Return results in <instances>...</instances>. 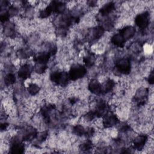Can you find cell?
I'll use <instances>...</instances> for the list:
<instances>
[{"label":"cell","mask_w":154,"mask_h":154,"mask_svg":"<svg viewBox=\"0 0 154 154\" xmlns=\"http://www.w3.org/2000/svg\"><path fill=\"white\" fill-rule=\"evenodd\" d=\"M68 74L70 79L73 81L78 80L84 77L86 74V69L81 64H73L70 67Z\"/></svg>","instance_id":"cell-1"},{"label":"cell","mask_w":154,"mask_h":154,"mask_svg":"<svg viewBox=\"0 0 154 154\" xmlns=\"http://www.w3.org/2000/svg\"><path fill=\"white\" fill-rule=\"evenodd\" d=\"M131 62L128 58H122L116 63V70L122 74H128L131 71Z\"/></svg>","instance_id":"cell-2"},{"label":"cell","mask_w":154,"mask_h":154,"mask_svg":"<svg viewBox=\"0 0 154 154\" xmlns=\"http://www.w3.org/2000/svg\"><path fill=\"white\" fill-rule=\"evenodd\" d=\"M136 25L141 29L146 28L150 22V15L148 12L145 11L138 14L135 19Z\"/></svg>","instance_id":"cell-3"},{"label":"cell","mask_w":154,"mask_h":154,"mask_svg":"<svg viewBox=\"0 0 154 154\" xmlns=\"http://www.w3.org/2000/svg\"><path fill=\"white\" fill-rule=\"evenodd\" d=\"M102 120L103 127L106 129L111 128L115 125H117L119 122L118 117L116 114H106L103 116Z\"/></svg>","instance_id":"cell-4"},{"label":"cell","mask_w":154,"mask_h":154,"mask_svg":"<svg viewBox=\"0 0 154 154\" xmlns=\"http://www.w3.org/2000/svg\"><path fill=\"white\" fill-rule=\"evenodd\" d=\"M3 32L6 37L11 39H14L16 38L17 31L14 23L11 22H7L5 23L3 29Z\"/></svg>","instance_id":"cell-5"},{"label":"cell","mask_w":154,"mask_h":154,"mask_svg":"<svg viewBox=\"0 0 154 154\" xmlns=\"http://www.w3.org/2000/svg\"><path fill=\"white\" fill-rule=\"evenodd\" d=\"M148 141L147 137L145 134H140L135 137L133 140L134 149L136 150H142Z\"/></svg>","instance_id":"cell-6"},{"label":"cell","mask_w":154,"mask_h":154,"mask_svg":"<svg viewBox=\"0 0 154 154\" xmlns=\"http://www.w3.org/2000/svg\"><path fill=\"white\" fill-rule=\"evenodd\" d=\"M31 68L27 63L22 64L17 70L18 77L23 80H26L31 76Z\"/></svg>","instance_id":"cell-7"},{"label":"cell","mask_w":154,"mask_h":154,"mask_svg":"<svg viewBox=\"0 0 154 154\" xmlns=\"http://www.w3.org/2000/svg\"><path fill=\"white\" fill-rule=\"evenodd\" d=\"M119 33L127 41L134 36L135 34V28L131 25H126L120 29Z\"/></svg>","instance_id":"cell-8"},{"label":"cell","mask_w":154,"mask_h":154,"mask_svg":"<svg viewBox=\"0 0 154 154\" xmlns=\"http://www.w3.org/2000/svg\"><path fill=\"white\" fill-rule=\"evenodd\" d=\"M88 89L93 94H100L102 93V84L99 80L93 79L90 82H89L88 85Z\"/></svg>","instance_id":"cell-9"},{"label":"cell","mask_w":154,"mask_h":154,"mask_svg":"<svg viewBox=\"0 0 154 154\" xmlns=\"http://www.w3.org/2000/svg\"><path fill=\"white\" fill-rule=\"evenodd\" d=\"M115 4L112 2H109L102 5V7L100 8L99 13L101 16L106 17L111 14L115 10Z\"/></svg>","instance_id":"cell-10"},{"label":"cell","mask_w":154,"mask_h":154,"mask_svg":"<svg viewBox=\"0 0 154 154\" xmlns=\"http://www.w3.org/2000/svg\"><path fill=\"white\" fill-rule=\"evenodd\" d=\"M51 54L47 52V51H43L42 52L38 53L34 58V60L35 63H42V64H46L50 58H51Z\"/></svg>","instance_id":"cell-11"},{"label":"cell","mask_w":154,"mask_h":154,"mask_svg":"<svg viewBox=\"0 0 154 154\" xmlns=\"http://www.w3.org/2000/svg\"><path fill=\"white\" fill-rule=\"evenodd\" d=\"M102 92L105 93L111 91L115 87V82L110 78L106 79L102 83Z\"/></svg>","instance_id":"cell-12"},{"label":"cell","mask_w":154,"mask_h":154,"mask_svg":"<svg viewBox=\"0 0 154 154\" xmlns=\"http://www.w3.org/2000/svg\"><path fill=\"white\" fill-rule=\"evenodd\" d=\"M111 42L115 46L122 48L125 45L126 40L123 37V36L120 33H117L114 34L111 38Z\"/></svg>","instance_id":"cell-13"},{"label":"cell","mask_w":154,"mask_h":154,"mask_svg":"<svg viewBox=\"0 0 154 154\" xmlns=\"http://www.w3.org/2000/svg\"><path fill=\"white\" fill-rule=\"evenodd\" d=\"M26 90L30 95L35 96L40 91V88L37 83L34 82H31L28 84L26 87Z\"/></svg>","instance_id":"cell-14"},{"label":"cell","mask_w":154,"mask_h":154,"mask_svg":"<svg viewBox=\"0 0 154 154\" xmlns=\"http://www.w3.org/2000/svg\"><path fill=\"white\" fill-rule=\"evenodd\" d=\"M86 129L82 124H77L72 128V133L74 135L77 137H82L85 135Z\"/></svg>","instance_id":"cell-15"},{"label":"cell","mask_w":154,"mask_h":154,"mask_svg":"<svg viewBox=\"0 0 154 154\" xmlns=\"http://www.w3.org/2000/svg\"><path fill=\"white\" fill-rule=\"evenodd\" d=\"M16 54L19 58L25 60L31 56L32 51L29 49L21 48L17 51Z\"/></svg>","instance_id":"cell-16"},{"label":"cell","mask_w":154,"mask_h":154,"mask_svg":"<svg viewBox=\"0 0 154 154\" xmlns=\"http://www.w3.org/2000/svg\"><path fill=\"white\" fill-rule=\"evenodd\" d=\"M16 81V76L14 73H7L4 79V84L6 85L7 86H10L13 85V84L15 83Z\"/></svg>","instance_id":"cell-17"},{"label":"cell","mask_w":154,"mask_h":154,"mask_svg":"<svg viewBox=\"0 0 154 154\" xmlns=\"http://www.w3.org/2000/svg\"><path fill=\"white\" fill-rule=\"evenodd\" d=\"M79 148L81 150L84 152H87L91 150L93 148V143L91 141L88 140L82 141L79 146Z\"/></svg>","instance_id":"cell-18"},{"label":"cell","mask_w":154,"mask_h":154,"mask_svg":"<svg viewBox=\"0 0 154 154\" xmlns=\"http://www.w3.org/2000/svg\"><path fill=\"white\" fill-rule=\"evenodd\" d=\"M46 69H47L46 64L38 63H35L33 67V69L34 70L35 73L38 75H42L43 73H45Z\"/></svg>","instance_id":"cell-19"},{"label":"cell","mask_w":154,"mask_h":154,"mask_svg":"<svg viewBox=\"0 0 154 154\" xmlns=\"http://www.w3.org/2000/svg\"><path fill=\"white\" fill-rule=\"evenodd\" d=\"M84 61L86 66H92L95 61V57L93 54L87 55L85 58H84Z\"/></svg>","instance_id":"cell-20"},{"label":"cell","mask_w":154,"mask_h":154,"mask_svg":"<svg viewBox=\"0 0 154 154\" xmlns=\"http://www.w3.org/2000/svg\"><path fill=\"white\" fill-rule=\"evenodd\" d=\"M147 81L150 84H153V71H151L149 73V75L147 78Z\"/></svg>","instance_id":"cell-21"}]
</instances>
